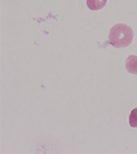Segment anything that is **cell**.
Returning a JSON list of instances; mask_svg holds the SVG:
<instances>
[{
	"label": "cell",
	"instance_id": "277c9868",
	"mask_svg": "<svg viewBox=\"0 0 137 154\" xmlns=\"http://www.w3.org/2000/svg\"><path fill=\"white\" fill-rule=\"evenodd\" d=\"M129 123L132 128H137V108L131 111L129 116Z\"/></svg>",
	"mask_w": 137,
	"mask_h": 154
},
{
	"label": "cell",
	"instance_id": "7a4b0ae2",
	"mask_svg": "<svg viewBox=\"0 0 137 154\" xmlns=\"http://www.w3.org/2000/svg\"><path fill=\"white\" fill-rule=\"evenodd\" d=\"M126 68L130 73L137 75V57L129 56L126 61Z\"/></svg>",
	"mask_w": 137,
	"mask_h": 154
},
{
	"label": "cell",
	"instance_id": "3957f363",
	"mask_svg": "<svg viewBox=\"0 0 137 154\" xmlns=\"http://www.w3.org/2000/svg\"><path fill=\"white\" fill-rule=\"evenodd\" d=\"M107 3V0H87V7L92 11H97L102 8Z\"/></svg>",
	"mask_w": 137,
	"mask_h": 154
},
{
	"label": "cell",
	"instance_id": "6da1fadb",
	"mask_svg": "<svg viewBox=\"0 0 137 154\" xmlns=\"http://www.w3.org/2000/svg\"><path fill=\"white\" fill-rule=\"evenodd\" d=\"M134 36L133 31L128 25L116 24L111 27L108 35V42L115 48H124L130 45Z\"/></svg>",
	"mask_w": 137,
	"mask_h": 154
}]
</instances>
